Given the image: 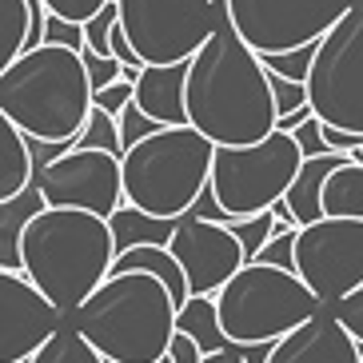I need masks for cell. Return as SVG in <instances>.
Returning a JSON list of instances; mask_svg holds the SVG:
<instances>
[{"mask_svg": "<svg viewBox=\"0 0 363 363\" xmlns=\"http://www.w3.org/2000/svg\"><path fill=\"white\" fill-rule=\"evenodd\" d=\"M184 124L216 148H244L276 128L264 60L224 21L184 60Z\"/></svg>", "mask_w": 363, "mask_h": 363, "instance_id": "1", "label": "cell"}, {"mask_svg": "<svg viewBox=\"0 0 363 363\" xmlns=\"http://www.w3.org/2000/svg\"><path fill=\"white\" fill-rule=\"evenodd\" d=\"M116 256L112 224L84 208H40L21 232V272L60 315H72L108 276Z\"/></svg>", "mask_w": 363, "mask_h": 363, "instance_id": "2", "label": "cell"}, {"mask_svg": "<svg viewBox=\"0 0 363 363\" xmlns=\"http://www.w3.org/2000/svg\"><path fill=\"white\" fill-rule=\"evenodd\" d=\"M0 112L33 144H72L92 112L80 48L36 44L0 72Z\"/></svg>", "mask_w": 363, "mask_h": 363, "instance_id": "3", "label": "cell"}, {"mask_svg": "<svg viewBox=\"0 0 363 363\" xmlns=\"http://www.w3.org/2000/svg\"><path fill=\"white\" fill-rule=\"evenodd\" d=\"M176 303L148 272H108L84 303L72 311V328L100 352L104 363H156L168 355Z\"/></svg>", "mask_w": 363, "mask_h": 363, "instance_id": "4", "label": "cell"}, {"mask_svg": "<svg viewBox=\"0 0 363 363\" xmlns=\"http://www.w3.org/2000/svg\"><path fill=\"white\" fill-rule=\"evenodd\" d=\"M212 140L192 124H160L120 152V196L132 212L152 220H180L208 188Z\"/></svg>", "mask_w": 363, "mask_h": 363, "instance_id": "5", "label": "cell"}, {"mask_svg": "<svg viewBox=\"0 0 363 363\" xmlns=\"http://www.w3.org/2000/svg\"><path fill=\"white\" fill-rule=\"evenodd\" d=\"M216 320L232 347L259 340H279L296 323L311 320L323 308L311 288L291 272L264 259H244L232 276L212 291Z\"/></svg>", "mask_w": 363, "mask_h": 363, "instance_id": "6", "label": "cell"}, {"mask_svg": "<svg viewBox=\"0 0 363 363\" xmlns=\"http://www.w3.org/2000/svg\"><path fill=\"white\" fill-rule=\"evenodd\" d=\"M299 144L291 132L272 128L264 140L244 148H212L208 196L220 208V220H244L276 203L299 168Z\"/></svg>", "mask_w": 363, "mask_h": 363, "instance_id": "7", "label": "cell"}, {"mask_svg": "<svg viewBox=\"0 0 363 363\" xmlns=\"http://www.w3.org/2000/svg\"><path fill=\"white\" fill-rule=\"evenodd\" d=\"M303 88L320 124L363 136V0L315 40Z\"/></svg>", "mask_w": 363, "mask_h": 363, "instance_id": "8", "label": "cell"}, {"mask_svg": "<svg viewBox=\"0 0 363 363\" xmlns=\"http://www.w3.org/2000/svg\"><path fill=\"white\" fill-rule=\"evenodd\" d=\"M116 24L140 65H184L220 28L216 0H112Z\"/></svg>", "mask_w": 363, "mask_h": 363, "instance_id": "9", "label": "cell"}, {"mask_svg": "<svg viewBox=\"0 0 363 363\" xmlns=\"http://www.w3.org/2000/svg\"><path fill=\"white\" fill-rule=\"evenodd\" d=\"M355 0H220L224 24L256 56L315 44Z\"/></svg>", "mask_w": 363, "mask_h": 363, "instance_id": "10", "label": "cell"}, {"mask_svg": "<svg viewBox=\"0 0 363 363\" xmlns=\"http://www.w3.org/2000/svg\"><path fill=\"white\" fill-rule=\"evenodd\" d=\"M291 272L320 303L363 284V216H320L291 235Z\"/></svg>", "mask_w": 363, "mask_h": 363, "instance_id": "11", "label": "cell"}, {"mask_svg": "<svg viewBox=\"0 0 363 363\" xmlns=\"http://www.w3.org/2000/svg\"><path fill=\"white\" fill-rule=\"evenodd\" d=\"M33 188L40 192L44 208H84L112 220L124 196H120V156L92 144H65L33 168Z\"/></svg>", "mask_w": 363, "mask_h": 363, "instance_id": "12", "label": "cell"}, {"mask_svg": "<svg viewBox=\"0 0 363 363\" xmlns=\"http://www.w3.org/2000/svg\"><path fill=\"white\" fill-rule=\"evenodd\" d=\"M164 244L180 264L188 296H212L235 267L244 264V247L232 235V228L224 220H203L196 212L180 216Z\"/></svg>", "mask_w": 363, "mask_h": 363, "instance_id": "13", "label": "cell"}, {"mask_svg": "<svg viewBox=\"0 0 363 363\" xmlns=\"http://www.w3.org/2000/svg\"><path fill=\"white\" fill-rule=\"evenodd\" d=\"M60 311L28 284L24 272L0 267V363H21L40 347L56 328Z\"/></svg>", "mask_w": 363, "mask_h": 363, "instance_id": "14", "label": "cell"}, {"mask_svg": "<svg viewBox=\"0 0 363 363\" xmlns=\"http://www.w3.org/2000/svg\"><path fill=\"white\" fill-rule=\"evenodd\" d=\"M264 363H359V352L352 335L335 323V315L320 308L311 320L272 340Z\"/></svg>", "mask_w": 363, "mask_h": 363, "instance_id": "15", "label": "cell"}, {"mask_svg": "<svg viewBox=\"0 0 363 363\" xmlns=\"http://www.w3.org/2000/svg\"><path fill=\"white\" fill-rule=\"evenodd\" d=\"M132 100L152 124H184V65H140Z\"/></svg>", "mask_w": 363, "mask_h": 363, "instance_id": "16", "label": "cell"}, {"mask_svg": "<svg viewBox=\"0 0 363 363\" xmlns=\"http://www.w3.org/2000/svg\"><path fill=\"white\" fill-rule=\"evenodd\" d=\"M343 156L340 152H320V156H299V168L291 176V184L284 188V216H288V224L299 228V224H311V220H320V188H323V176H328Z\"/></svg>", "mask_w": 363, "mask_h": 363, "instance_id": "17", "label": "cell"}, {"mask_svg": "<svg viewBox=\"0 0 363 363\" xmlns=\"http://www.w3.org/2000/svg\"><path fill=\"white\" fill-rule=\"evenodd\" d=\"M108 272H148V276H156L164 288H168L176 308L188 299V284H184L180 264H176V256L168 252V244H160V240H144V244L120 247L116 256H112V264H108Z\"/></svg>", "mask_w": 363, "mask_h": 363, "instance_id": "18", "label": "cell"}, {"mask_svg": "<svg viewBox=\"0 0 363 363\" xmlns=\"http://www.w3.org/2000/svg\"><path fill=\"white\" fill-rule=\"evenodd\" d=\"M320 212L323 216H363V160L359 156H343L323 176Z\"/></svg>", "mask_w": 363, "mask_h": 363, "instance_id": "19", "label": "cell"}, {"mask_svg": "<svg viewBox=\"0 0 363 363\" xmlns=\"http://www.w3.org/2000/svg\"><path fill=\"white\" fill-rule=\"evenodd\" d=\"M33 184V148L24 132L0 112V200L24 192Z\"/></svg>", "mask_w": 363, "mask_h": 363, "instance_id": "20", "label": "cell"}, {"mask_svg": "<svg viewBox=\"0 0 363 363\" xmlns=\"http://www.w3.org/2000/svg\"><path fill=\"white\" fill-rule=\"evenodd\" d=\"M40 208H44V200L33 184H28L24 192L0 200V267L21 272V232H24V224H28V216L40 212Z\"/></svg>", "mask_w": 363, "mask_h": 363, "instance_id": "21", "label": "cell"}, {"mask_svg": "<svg viewBox=\"0 0 363 363\" xmlns=\"http://www.w3.org/2000/svg\"><path fill=\"white\" fill-rule=\"evenodd\" d=\"M172 328L180 331V335H188V340L200 347V355L216 352V347H228L224 331H220V320H216L212 296H188L180 308H176V320H172Z\"/></svg>", "mask_w": 363, "mask_h": 363, "instance_id": "22", "label": "cell"}, {"mask_svg": "<svg viewBox=\"0 0 363 363\" xmlns=\"http://www.w3.org/2000/svg\"><path fill=\"white\" fill-rule=\"evenodd\" d=\"M24 363H104V359H100V352L76 328H65V323H60Z\"/></svg>", "mask_w": 363, "mask_h": 363, "instance_id": "23", "label": "cell"}, {"mask_svg": "<svg viewBox=\"0 0 363 363\" xmlns=\"http://www.w3.org/2000/svg\"><path fill=\"white\" fill-rule=\"evenodd\" d=\"M28 44V0H0V72Z\"/></svg>", "mask_w": 363, "mask_h": 363, "instance_id": "24", "label": "cell"}, {"mask_svg": "<svg viewBox=\"0 0 363 363\" xmlns=\"http://www.w3.org/2000/svg\"><path fill=\"white\" fill-rule=\"evenodd\" d=\"M72 144H92V148H108L120 156V136H116V116L112 112H104V108L92 104V112H88L84 128L76 132Z\"/></svg>", "mask_w": 363, "mask_h": 363, "instance_id": "25", "label": "cell"}, {"mask_svg": "<svg viewBox=\"0 0 363 363\" xmlns=\"http://www.w3.org/2000/svg\"><path fill=\"white\" fill-rule=\"evenodd\" d=\"M224 224L232 228V235L240 240V247H244V259H252V256L259 252V244L272 235L276 216H272V208H264V212H256V216H244V220H224Z\"/></svg>", "mask_w": 363, "mask_h": 363, "instance_id": "26", "label": "cell"}, {"mask_svg": "<svg viewBox=\"0 0 363 363\" xmlns=\"http://www.w3.org/2000/svg\"><path fill=\"white\" fill-rule=\"evenodd\" d=\"M267 88H272V100H276V128H284L291 112L308 104V88L299 80H288V76H276V72H267Z\"/></svg>", "mask_w": 363, "mask_h": 363, "instance_id": "27", "label": "cell"}, {"mask_svg": "<svg viewBox=\"0 0 363 363\" xmlns=\"http://www.w3.org/2000/svg\"><path fill=\"white\" fill-rule=\"evenodd\" d=\"M311 48H315V44H299V48H291V52H272V56H259V60H264L267 72L288 76V80H299V84H303L308 65H311Z\"/></svg>", "mask_w": 363, "mask_h": 363, "instance_id": "28", "label": "cell"}, {"mask_svg": "<svg viewBox=\"0 0 363 363\" xmlns=\"http://www.w3.org/2000/svg\"><path fill=\"white\" fill-rule=\"evenodd\" d=\"M331 315H335V323H340L355 343H363V284L335 299V303H331Z\"/></svg>", "mask_w": 363, "mask_h": 363, "instance_id": "29", "label": "cell"}, {"mask_svg": "<svg viewBox=\"0 0 363 363\" xmlns=\"http://www.w3.org/2000/svg\"><path fill=\"white\" fill-rule=\"evenodd\" d=\"M116 24V4L108 0L100 12H92L84 24H80V36H84V44L80 48H88V52H100V56H108V28Z\"/></svg>", "mask_w": 363, "mask_h": 363, "instance_id": "30", "label": "cell"}, {"mask_svg": "<svg viewBox=\"0 0 363 363\" xmlns=\"http://www.w3.org/2000/svg\"><path fill=\"white\" fill-rule=\"evenodd\" d=\"M152 128H160V124H152L148 116H144V112H140L136 108V100H124V108H120L116 112V136H120V152L128 148V144H136L140 136H148Z\"/></svg>", "mask_w": 363, "mask_h": 363, "instance_id": "31", "label": "cell"}, {"mask_svg": "<svg viewBox=\"0 0 363 363\" xmlns=\"http://www.w3.org/2000/svg\"><path fill=\"white\" fill-rule=\"evenodd\" d=\"M44 12L56 16V21H68V24H84L92 12H100L108 0H40Z\"/></svg>", "mask_w": 363, "mask_h": 363, "instance_id": "32", "label": "cell"}, {"mask_svg": "<svg viewBox=\"0 0 363 363\" xmlns=\"http://www.w3.org/2000/svg\"><path fill=\"white\" fill-rule=\"evenodd\" d=\"M80 65H84V76L92 88H104L112 80H120V60L116 56H100V52H88L80 48Z\"/></svg>", "mask_w": 363, "mask_h": 363, "instance_id": "33", "label": "cell"}, {"mask_svg": "<svg viewBox=\"0 0 363 363\" xmlns=\"http://www.w3.org/2000/svg\"><path fill=\"white\" fill-rule=\"evenodd\" d=\"M40 40H44V44H68V48H80V44H84V36H80V24H68V21H56V16H44Z\"/></svg>", "mask_w": 363, "mask_h": 363, "instance_id": "34", "label": "cell"}, {"mask_svg": "<svg viewBox=\"0 0 363 363\" xmlns=\"http://www.w3.org/2000/svg\"><path fill=\"white\" fill-rule=\"evenodd\" d=\"M128 96H132L128 80H112V84H104V88H92V104L104 108V112H112V116L124 108V100H128Z\"/></svg>", "mask_w": 363, "mask_h": 363, "instance_id": "35", "label": "cell"}, {"mask_svg": "<svg viewBox=\"0 0 363 363\" xmlns=\"http://www.w3.org/2000/svg\"><path fill=\"white\" fill-rule=\"evenodd\" d=\"M291 136H296V144H299L303 156H320V152H328V148H323V140H320V120H315V116H308L303 124H296Z\"/></svg>", "mask_w": 363, "mask_h": 363, "instance_id": "36", "label": "cell"}, {"mask_svg": "<svg viewBox=\"0 0 363 363\" xmlns=\"http://www.w3.org/2000/svg\"><path fill=\"white\" fill-rule=\"evenodd\" d=\"M108 56H116L124 68H136L140 65L136 52H132V44L124 40V33H120V24H112V28H108Z\"/></svg>", "mask_w": 363, "mask_h": 363, "instance_id": "37", "label": "cell"}, {"mask_svg": "<svg viewBox=\"0 0 363 363\" xmlns=\"http://www.w3.org/2000/svg\"><path fill=\"white\" fill-rule=\"evenodd\" d=\"M200 363H244V355H240V347H216V352H208V355H200Z\"/></svg>", "mask_w": 363, "mask_h": 363, "instance_id": "38", "label": "cell"}, {"mask_svg": "<svg viewBox=\"0 0 363 363\" xmlns=\"http://www.w3.org/2000/svg\"><path fill=\"white\" fill-rule=\"evenodd\" d=\"M355 156H359V160H363V144H359V152H355Z\"/></svg>", "mask_w": 363, "mask_h": 363, "instance_id": "39", "label": "cell"}, {"mask_svg": "<svg viewBox=\"0 0 363 363\" xmlns=\"http://www.w3.org/2000/svg\"><path fill=\"white\" fill-rule=\"evenodd\" d=\"M156 363H168V355H164V359H156Z\"/></svg>", "mask_w": 363, "mask_h": 363, "instance_id": "40", "label": "cell"}, {"mask_svg": "<svg viewBox=\"0 0 363 363\" xmlns=\"http://www.w3.org/2000/svg\"><path fill=\"white\" fill-rule=\"evenodd\" d=\"M216 4H220V0H216Z\"/></svg>", "mask_w": 363, "mask_h": 363, "instance_id": "41", "label": "cell"}]
</instances>
